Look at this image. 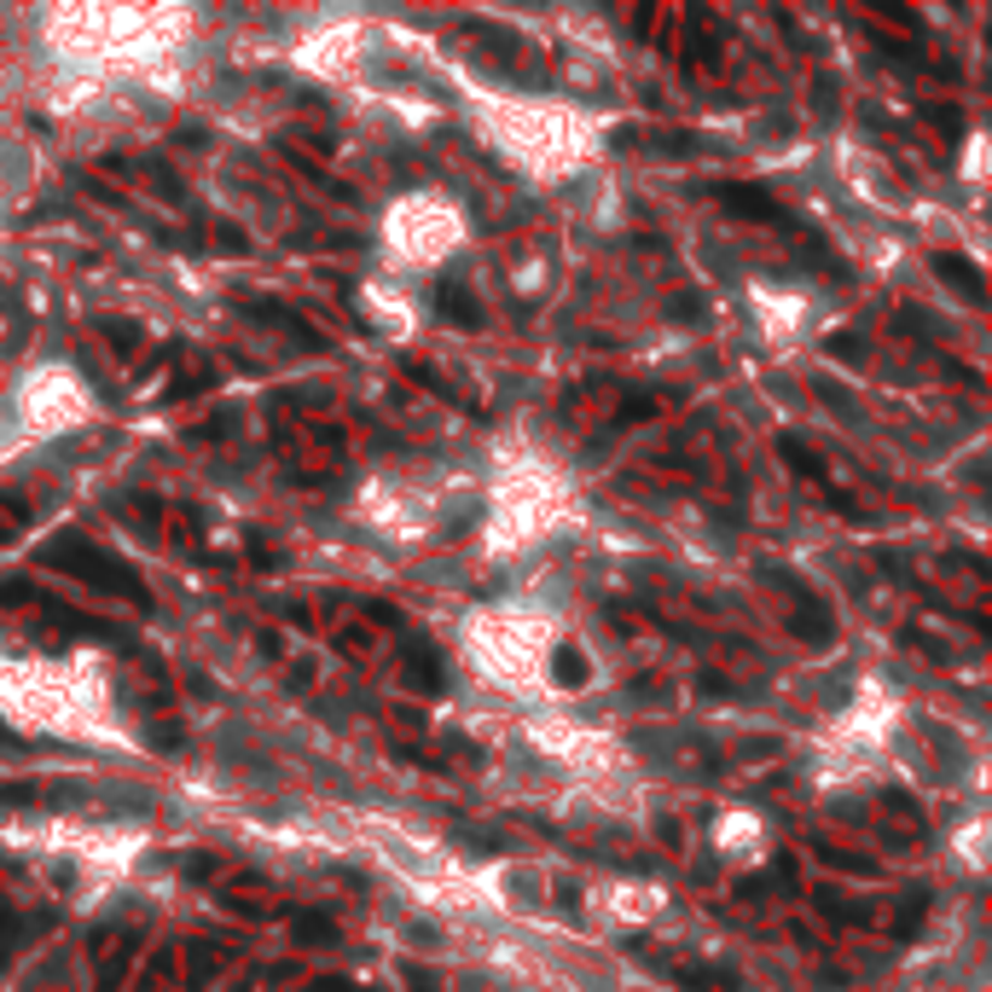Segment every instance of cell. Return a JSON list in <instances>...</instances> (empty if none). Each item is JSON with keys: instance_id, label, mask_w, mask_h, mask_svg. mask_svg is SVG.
Listing matches in <instances>:
<instances>
[{"instance_id": "obj_1", "label": "cell", "mask_w": 992, "mask_h": 992, "mask_svg": "<svg viewBox=\"0 0 992 992\" xmlns=\"http://www.w3.org/2000/svg\"><path fill=\"white\" fill-rule=\"evenodd\" d=\"M435 308H442V314H453L459 326H476V319H482V308L470 302V291H465V284H442V291H435Z\"/></svg>"}, {"instance_id": "obj_2", "label": "cell", "mask_w": 992, "mask_h": 992, "mask_svg": "<svg viewBox=\"0 0 992 992\" xmlns=\"http://www.w3.org/2000/svg\"><path fill=\"white\" fill-rule=\"evenodd\" d=\"M720 198H726V209H737V215H778V204H772L766 192H743V187H726Z\"/></svg>"}, {"instance_id": "obj_3", "label": "cell", "mask_w": 992, "mask_h": 992, "mask_svg": "<svg viewBox=\"0 0 992 992\" xmlns=\"http://www.w3.org/2000/svg\"><path fill=\"white\" fill-rule=\"evenodd\" d=\"M940 274H952V279H957V284H964V291H969V296H981V279H975V267H969V262H957V256L946 262V256H940Z\"/></svg>"}, {"instance_id": "obj_4", "label": "cell", "mask_w": 992, "mask_h": 992, "mask_svg": "<svg viewBox=\"0 0 992 992\" xmlns=\"http://www.w3.org/2000/svg\"><path fill=\"white\" fill-rule=\"evenodd\" d=\"M558 679H563V685L586 679V662H581V656H558Z\"/></svg>"}, {"instance_id": "obj_5", "label": "cell", "mask_w": 992, "mask_h": 992, "mask_svg": "<svg viewBox=\"0 0 992 992\" xmlns=\"http://www.w3.org/2000/svg\"><path fill=\"white\" fill-rule=\"evenodd\" d=\"M319 992H348V987H319Z\"/></svg>"}]
</instances>
